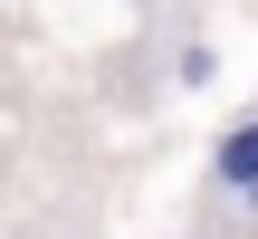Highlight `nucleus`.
<instances>
[{
	"label": "nucleus",
	"instance_id": "nucleus-1",
	"mask_svg": "<svg viewBox=\"0 0 258 239\" xmlns=\"http://www.w3.org/2000/svg\"><path fill=\"white\" fill-rule=\"evenodd\" d=\"M249 182H258V105L220 134V144H211V192L230 201V192H249Z\"/></svg>",
	"mask_w": 258,
	"mask_h": 239
},
{
	"label": "nucleus",
	"instance_id": "nucleus-2",
	"mask_svg": "<svg viewBox=\"0 0 258 239\" xmlns=\"http://www.w3.org/2000/svg\"><path fill=\"white\" fill-rule=\"evenodd\" d=\"M172 77H182V86H211V77H220V48H211V38H182Z\"/></svg>",
	"mask_w": 258,
	"mask_h": 239
}]
</instances>
